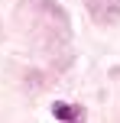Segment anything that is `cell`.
Instances as JSON below:
<instances>
[{"label": "cell", "mask_w": 120, "mask_h": 123, "mask_svg": "<svg viewBox=\"0 0 120 123\" xmlns=\"http://www.w3.org/2000/svg\"><path fill=\"white\" fill-rule=\"evenodd\" d=\"M88 10L101 26H114L120 19V0H88Z\"/></svg>", "instance_id": "obj_1"}, {"label": "cell", "mask_w": 120, "mask_h": 123, "mask_svg": "<svg viewBox=\"0 0 120 123\" xmlns=\"http://www.w3.org/2000/svg\"><path fill=\"white\" fill-rule=\"evenodd\" d=\"M78 110H71V107H65V104H55V117H62V120H71Z\"/></svg>", "instance_id": "obj_2"}]
</instances>
